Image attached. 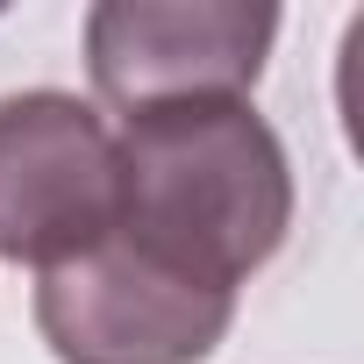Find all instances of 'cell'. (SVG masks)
<instances>
[{
    "mask_svg": "<svg viewBox=\"0 0 364 364\" xmlns=\"http://www.w3.org/2000/svg\"><path fill=\"white\" fill-rule=\"evenodd\" d=\"M293 222V171L250 100L136 114L114 143V236L150 264L236 293Z\"/></svg>",
    "mask_w": 364,
    "mask_h": 364,
    "instance_id": "1",
    "label": "cell"
},
{
    "mask_svg": "<svg viewBox=\"0 0 364 364\" xmlns=\"http://www.w3.org/2000/svg\"><path fill=\"white\" fill-rule=\"evenodd\" d=\"M279 8L250 0H107L86 15V65L107 107L157 114L193 100H243L272 58Z\"/></svg>",
    "mask_w": 364,
    "mask_h": 364,
    "instance_id": "2",
    "label": "cell"
},
{
    "mask_svg": "<svg viewBox=\"0 0 364 364\" xmlns=\"http://www.w3.org/2000/svg\"><path fill=\"white\" fill-rule=\"evenodd\" d=\"M236 321V293L193 286L122 236L43 272L36 328L58 364H200Z\"/></svg>",
    "mask_w": 364,
    "mask_h": 364,
    "instance_id": "3",
    "label": "cell"
},
{
    "mask_svg": "<svg viewBox=\"0 0 364 364\" xmlns=\"http://www.w3.org/2000/svg\"><path fill=\"white\" fill-rule=\"evenodd\" d=\"M114 236V136L72 93L0 100V257L58 272Z\"/></svg>",
    "mask_w": 364,
    "mask_h": 364,
    "instance_id": "4",
    "label": "cell"
}]
</instances>
